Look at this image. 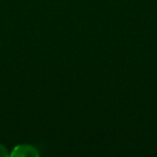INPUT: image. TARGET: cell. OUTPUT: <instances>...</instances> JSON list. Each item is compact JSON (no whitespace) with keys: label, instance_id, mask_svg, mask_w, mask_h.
I'll use <instances>...</instances> for the list:
<instances>
[{"label":"cell","instance_id":"cell-1","mask_svg":"<svg viewBox=\"0 0 157 157\" xmlns=\"http://www.w3.org/2000/svg\"><path fill=\"white\" fill-rule=\"evenodd\" d=\"M10 155L13 157H36L39 156V153L33 146L27 145V144H21V145L15 146Z\"/></svg>","mask_w":157,"mask_h":157},{"label":"cell","instance_id":"cell-2","mask_svg":"<svg viewBox=\"0 0 157 157\" xmlns=\"http://www.w3.org/2000/svg\"><path fill=\"white\" fill-rule=\"evenodd\" d=\"M6 156H9V153H8L7 148L5 146L0 144V157H6Z\"/></svg>","mask_w":157,"mask_h":157}]
</instances>
